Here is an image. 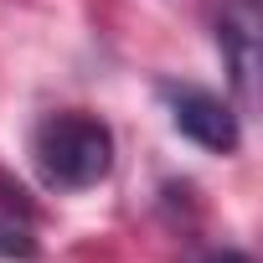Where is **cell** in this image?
Returning a JSON list of instances; mask_svg holds the SVG:
<instances>
[{"label":"cell","instance_id":"1","mask_svg":"<svg viewBox=\"0 0 263 263\" xmlns=\"http://www.w3.org/2000/svg\"><path fill=\"white\" fill-rule=\"evenodd\" d=\"M31 155L52 191H88L114 171V129L83 108H62L36 124Z\"/></svg>","mask_w":263,"mask_h":263},{"label":"cell","instance_id":"4","mask_svg":"<svg viewBox=\"0 0 263 263\" xmlns=\"http://www.w3.org/2000/svg\"><path fill=\"white\" fill-rule=\"evenodd\" d=\"M21 196H26L21 186H6V196H0V258L31 263L36 258V237H31V206Z\"/></svg>","mask_w":263,"mask_h":263},{"label":"cell","instance_id":"5","mask_svg":"<svg viewBox=\"0 0 263 263\" xmlns=\"http://www.w3.org/2000/svg\"><path fill=\"white\" fill-rule=\"evenodd\" d=\"M201 263H248V258H242V253H237V248H222V253H206V258H201Z\"/></svg>","mask_w":263,"mask_h":263},{"label":"cell","instance_id":"3","mask_svg":"<svg viewBox=\"0 0 263 263\" xmlns=\"http://www.w3.org/2000/svg\"><path fill=\"white\" fill-rule=\"evenodd\" d=\"M217 42H222L232 88H237L242 103H248V98H253V67H258V11H253V0H237V6L222 16Z\"/></svg>","mask_w":263,"mask_h":263},{"label":"cell","instance_id":"2","mask_svg":"<svg viewBox=\"0 0 263 263\" xmlns=\"http://www.w3.org/2000/svg\"><path fill=\"white\" fill-rule=\"evenodd\" d=\"M160 98H165V108H171V124L181 129L186 140H196V145L212 150V155H237V145H242L237 114H232V103H222L212 88L160 83Z\"/></svg>","mask_w":263,"mask_h":263}]
</instances>
